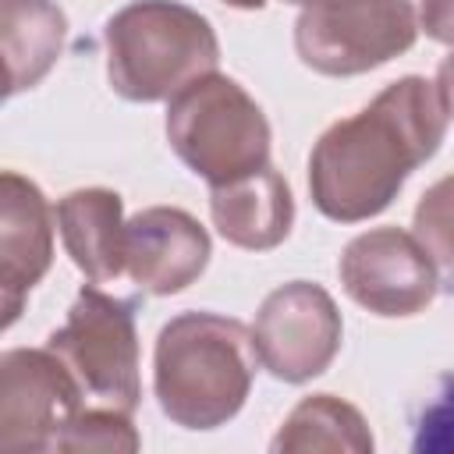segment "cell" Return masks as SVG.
<instances>
[{"mask_svg": "<svg viewBox=\"0 0 454 454\" xmlns=\"http://www.w3.org/2000/svg\"><path fill=\"white\" fill-rule=\"evenodd\" d=\"M209 216L223 241L245 252L277 248L294 223V195L270 163L223 184H209Z\"/></svg>", "mask_w": 454, "mask_h": 454, "instance_id": "8fae6325", "label": "cell"}, {"mask_svg": "<svg viewBox=\"0 0 454 454\" xmlns=\"http://www.w3.org/2000/svg\"><path fill=\"white\" fill-rule=\"evenodd\" d=\"M411 0H309L294 21L298 60L326 78H355L415 46Z\"/></svg>", "mask_w": 454, "mask_h": 454, "instance_id": "8992f818", "label": "cell"}, {"mask_svg": "<svg viewBox=\"0 0 454 454\" xmlns=\"http://www.w3.org/2000/svg\"><path fill=\"white\" fill-rule=\"evenodd\" d=\"M252 330L216 312H181L156 333L153 394L181 429L227 426L255 380Z\"/></svg>", "mask_w": 454, "mask_h": 454, "instance_id": "7a4b0ae2", "label": "cell"}, {"mask_svg": "<svg viewBox=\"0 0 454 454\" xmlns=\"http://www.w3.org/2000/svg\"><path fill=\"white\" fill-rule=\"evenodd\" d=\"M277 454H305V450H348V454H369L372 433L362 411L333 394H312L291 408V415L280 422L273 443Z\"/></svg>", "mask_w": 454, "mask_h": 454, "instance_id": "9a60e30c", "label": "cell"}, {"mask_svg": "<svg viewBox=\"0 0 454 454\" xmlns=\"http://www.w3.org/2000/svg\"><path fill=\"white\" fill-rule=\"evenodd\" d=\"M280 4H309V0H280Z\"/></svg>", "mask_w": 454, "mask_h": 454, "instance_id": "44dd1931", "label": "cell"}, {"mask_svg": "<svg viewBox=\"0 0 454 454\" xmlns=\"http://www.w3.org/2000/svg\"><path fill=\"white\" fill-rule=\"evenodd\" d=\"M415 21L436 43H450V0H422L415 11Z\"/></svg>", "mask_w": 454, "mask_h": 454, "instance_id": "e0dca14e", "label": "cell"}, {"mask_svg": "<svg viewBox=\"0 0 454 454\" xmlns=\"http://www.w3.org/2000/svg\"><path fill=\"white\" fill-rule=\"evenodd\" d=\"M82 390L50 348L0 351V454L53 450Z\"/></svg>", "mask_w": 454, "mask_h": 454, "instance_id": "9c48e42d", "label": "cell"}, {"mask_svg": "<svg viewBox=\"0 0 454 454\" xmlns=\"http://www.w3.org/2000/svg\"><path fill=\"white\" fill-rule=\"evenodd\" d=\"M46 348L74 376L82 397L103 408L135 411L142 401L138 376V330L135 305L99 291L82 287L67 309V319L46 337Z\"/></svg>", "mask_w": 454, "mask_h": 454, "instance_id": "5b68a950", "label": "cell"}, {"mask_svg": "<svg viewBox=\"0 0 454 454\" xmlns=\"http://www.w3.org/2000/svg\"><path fill=\"white\" fill-rule=\"evenodd\" d=\"M25 298H28L25 287L0 280V333L21 319V312H25Z\"/></svg>", "mask_w": 454, "mask_h": 454, "instance_id": "ac0fdd59", "label": "cell"}, {"mask_svg": "<svg viewBox=\"0 0 454 454\" xmlns=\"http://www.w3.org/2000/svg\"><path fill=\"white\" fill-rule=\"evenodd\" d=\"M344 323L326 287L291 280L270 291L255 312L252 348L259 365L284 383H305L330 369L340 351Z\"/></svg>", "mask_w": 454, "mask_h": 454, "instance_id": "ba28073f", "label": "cell"}, {"mask_svg": "<svg viewBox=\"0 0 454 454\" xmlns=\"http://www.w3.org/2000/svg\"><path fill=\"white\" fill-rule=\"evenodd\" d=\"M57 216L43 188L18 174L0 170V280L32 291L53 266Z\"/></svg>", "mask_w": 454, "mask_h": 454, "instance_id": "7c38bea8", "label": "cell"}, {"mask_svg": "<svg viewBox=\"0 0 454 454\" xmlns=\"http://www.w3.org/2000/svg\"><path fill=\"white\" fill-rule=\"evenodd\" d=\"M337 273L348 298L383 319L426 312L443 287V273L426 245L401 227H372L351 238Z\"/></svg>", "mask_w": 454, "mask_h": 454, "instance_id": "52a82bcc", "label": "cell"}, {"mask_svg": "<svg viewBox=\"0 0 454 454\" xmlns=\"http://www.w3.org/2000/svg\"><path fill=\"white\" fill-rule=\"evenodd\" d=\"M167 142L206 184H223L270 163V121L227 74L209 71L167 99Z\"/></svg>", "mask_w": 454, "mask_h": 454, "instance_id": "277c9868", "label": "cell"}, {"mask_svg": "<svg viewBox=\"0 0 454 454\" xmlns=\"http://www.w3.org/2000/svg\"><path fill=\"white\" fill-rule=\"evenodd\" d=\"M220 4L238 7V11H259V7H266V0H220Z\"/></svg>", "mask_w": 454, "mask_h": 454, "instance_id": "ffe728a7", "label": "cell"}, {"mask_svg": "<svg viewBox=\"0 0 454 454\" xmlns=\"http://www.w3.org/2000/svg\"><path fill=\"white\" fill-rule=\"evenodd\" d=\"M11 96H14V78H11V71H7V64H4V57H0V106H4Z\"/></svg>", "mask_w": 454, "mask_h": 454, "instance_id": "d6986e66", "label": "cell"}, {"mask_svg": "<svg viewBox=\"0 0 454 454\" xmlns=\"http://www.w3.org/2000/svg\"><path fill=\"white\" fill-rule=\"evenodd\" d=\"M213 255L206 227L181 206H149L124 220V277L145 294H177Z\"/></svg>", "mask_w": 454, "mask_h": 454, "instance_id": "30bf717a", "label": "cell"}, {"mask_svg": "<svg viewBox=\"0 0 454 454\" xmlns=\"http://www.w3.org/2000/svg\"><path fill=\"white\" fill-rule=\"evenodd\" d=\"M447 121V71L436 78L404 74L390 82L358 114L333 121L312 145V206L337 223H362L383 213L408 174L440 149Z\"/></svg>", "mask_w": 454, "mask_h": 454, "instance_id": "6da1fadb", "label": "cell"}, {"mask_svg": "<svg viewBox=\"0 0 454 454\" xmlns=\"http://www.w3.org/2000/svg\"><path fill=\"white\" fill-rule=\"evenodd\" d=\"M53 216L64 252L92 284L124 277V199L114 188H74Z\"/></svg>", "mask_w": 454, "mask_h": 454, "instance_id": "4fadbf2b", "label": "cell"}, {"mask_svg": "<svg viewBox=\"0 0 454 454\" xmlns=\"http://www.w3.org/2000/svg\"><path fill=\"white\" fill-rule=\"evenodd\" d=\"M138 447L142 440H138V429L131 426V415L103 404H92V408L82 404L53 443V450H114V454L117 450L135 454Z\"/></svg>", "mask_w": 454, "mask_h": 454, "instance_id": "2e32d148", "label": "cell"}, {"mask_svg": "<svg viewBox=\"0 0 454 454\" xmlns=\"http://www.w3.org/2000/svg\"><path fill=\"white\" fill-rule=\"evenodd\" d=\"M106 82L128 103L170 99L188 82L216 71L220 39L206 14L181 0H135L103 28Z\"/></svg>", "mask_w": 454, "mask_h": 454, "instance_id": "3957f363", "label": "cell"}, {"mask_svg": "<svg viewBox=\"0 0 454 454\" xmlns=\"http://www.w3.org/2000/svg\"><path fill=\"white\" fill-rule=\"evenodd\" d=\"M67 18L53 0H0V57L14 92L35 89L64 53Z\"/></svg>", "mask_w": 454, "mask_h": 454, "instance_id": "5bb4252c", "label": "cell"}]
</instances>
